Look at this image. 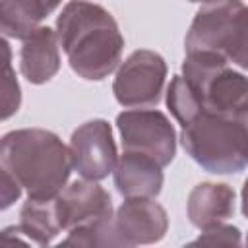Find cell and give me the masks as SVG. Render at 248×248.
Returning <instances> with one entry per match:
<instances>
[{
	"instance_id": "cell-1",
	"label": "cell",
	"mask_w": 248,
	"mask_h": 248,
	"mask_svg": "<svg viewBox=\"0 0 248 248\" xmlns=\"http://www.w3.org/2000/svg\"><path fill=\"white\" fill-rule=\"evenodd\" d=\"M56 39L70 68L83 79L101 81L120 64L124 37L103 6L72 0L56 17Z\"/></svg>"
},
{
	"instance_id": "cell-2",
	"label": "cell",
	"mask_w": 248,
	"mask_h": 248,
	"mask_svg": "<svg viewBox=\"0 0 248 248\" xmlns=\"http://www.w3.org/2000/svg\"><path fill=\"white\" fill-rule=\"evenodd\" d=\"M0 167L8 170L27 198H54L72 172L68 145L50 130L21 128L0 138Z\"/></svg>"
},
{
	"instance_id": "cell-3",
	"label": "cell",
	"mask_w": 248,
	"mask_h": 248,
	"mask_svg": "<svg viewBox=\"0 0 248 248\" xmlns=\"http://www.w3.org/2000/svg\"><path fill=\"white\" fill-rule=\"evenodd\" d=\"M184 151L211 174H236L248 163L246 120L202 110L182 124Z\"/></svg>"
},
{
	"instance_id": "cell-4",
	"label": "cell",
	"mask_w": 248,
	"mask_h": 248,
	"mask_svg": "<svg viewBox=\"0 0 248 248\" xmlns=\"http://www.w3.org/2000/svg\"><path fill=\"white\" fill-rule=\"evenodd\" d=\"M182 78L196 91L203 110L246 120L248 116V83L242 72L215 52H186L182 62Z\"/></svg>"
},
{
	"instance_id": "cell-5",
	"label": "cell",
	"mask_w": 248,
	"mask_h": 248,
	"mask_svg": "<svg viewBox=\"0 0 248 248\" xmlns=\"http://www.w3.org/2000/svg\"><path fill=\"white\" fill-rule=\"evenodd\" d=\"M246 6L242 0H213L203 4L186 33V52L221 54L229 64L246 68Z\"/></svg>"
},
{
	"instance_id": "cell-6",
	"label": "cell",
	"mask_w": 248,
	"mask_h": 248,
	"mask_svg": "<svg viewBox=\"0 0 248 248\" xmlns=\"http://www.w3.org/2000/svg\"><path fill=\"white\" fill-rule=\"evenodd\" d=\"M116 126L122 138L124 151H138L161 167L172 163L176 155V132L161 110L134 108L116 116Z\"/></svg>"
},
{
	"instance_id": "cell-7",
	"label": "cell",
	"mask_w": 248,
	"mask_h": 248,
	"mask_svg": "<svg viewBox=\"0 0 248 248\" xmlns=\"http://www.w3.org/2000/svg\"><path fill=\"white\" fill-rule=\"evenodd\" d=\"M165 79V58L155 50L140 48L120 64L112 93L122 107H155L163 97Z\"/></svg>"
},
{
	"instance_id": "cell-8",
	"label": "cell",
	"mask_w": 248,
	"mask_h": 248,
	"mask_svg": "<svg viewBox=\"0 0 248 248\" xmlns=\"http://www.w3.org/2000/svg\"><path fill=\"white\" fill-rule=\"evenodd\" d=\"M70 159L72 169L85 180L107 178L118 159L112 128L107 120L95 118L78 126L70 138Z\"/></svg>"
},
{
	"instance_id": "cell-9",
	"label": "cell",
	"mask_w": 248,
	"mask_h": 248,
	"mask_svg": "<svg viewBox=\"0 0 248 248\" xmlns=\"http://www.w3.org/2000/svg\"><path fill=\"white\" fill-rule=\"evenodd\" d=\"M62 231L107 221L112 217V200L95 180H74L54 198Z\"/></svg>"
},
{
	"instance_id": "cell-10",
	"label": "cell",
	"mask_w": 248,
	"mask_h": 248,
	"mask_svg": "<svg viewBox=\"0 0 248 248\" xmlns=\"http://www.w3.org/2000/svg\"><path fill=\"white\" fill-rule=\"evenodd\" d=\"M112 223L128 248L159 242L169 229L167 211L153 198H126L112 215Z\"/></svg>"
},
{
	"instance_id": "cell-11",
	"label": "cell",
	"mask_w": 248,
	"mask_h": 248,
	"mask_svg": "<svg viewBox=\"0 0 248 248\" xmlns=\"http://www.w3.org/2000/svg\"><path fill=\"white\" fill-rule=\"evenodd\" d=\"M112 178L122 198H155L163 190V167L138 151H124L112 169Z\"/></svg>"
},
{
	"instance_id": "cell-12",
	"label": "cell",
	"mask_w": 248,
	"mask_h": 248,
	"mask_svg": "<svg viewBox=\"0 0 248 248\" xmlns=\"http://www.w3.org/2000/svg\"><path fill=\"white\" fill-rule=\"evenodd\" d=\"M21 41L23 45L19 50V70L23 78L33 85H41L52 79L60 70V50L54 29L39 25Z\"/></svg>"
},
{
	"instance_id": "cell-13",
	"label": "cell",
	"mask_w": 248,
	"mask_h": 248,
	"mask_svg": "<svg viewBox=\"0 0 248 248\" xmlns=\"http://www.w3.org/2000/svg\"><path fill=\"white\" fill-rule=\"evenodd\" d=\"M236 194L229 184L223 182H202L194 186L188 194L186 213L190 223L203 231L225 223L234 215Z\"/></svg>"
},
{
	"instance_id": "cell-14",
	"label": "cell",
	"mask_w": 248,
	"mask_h": 248,
	"mask_svg": "<svg viewBox=\"0 0 248 248\" xmlns=\"http://www.w3.org/2000/svg\"><path fill=\"white\" fill-rule=\"evenodd\" d=\"M62 0H0V35L23 39L50 16Z\"/></svg>"
},
{
	"instance_id": "cell-15",
	"label": "cell",
	"mask_w": 248,
	"mask_h": 248,
	"mask_svg": "<svg viewBox=\"0 0 248 248\" xmlns=\"http://www.w3.org/2000/svg\"><path fill=\"white\" fill-rule=\"evenodd\" d=\"M54 198H43V200L27 198V202L23 203L19 211L17 227H19V232L29 242L46 246L62 232V227L56 215Z\"/></svg>"
},
{
	"instance_id": "cell-16",
	"label": "cell",
	"mask_w": 248,
	"mask_h": 248,
	"mask_svg": "<svg viewBox=\"0 0 248 248\" xmlns=\"http://www.w3.org/2000/svg\"><path fill=\"white\" fill-rule=\"evenodd\" d=\"M21 107V87L12 66L10 43L0 35V122L12 118Z\"/></svg>"
},
{
	"instance_id": "cell-17",
	"label": "cell",
	"mask_w": 248,
	"mask_h": 248,
	"mask_svg": "<svg viewBox=\"0 0 248 248\" xmlns=\"http://www.w3.org/2000/svg\"><path fill=\"white\" fill-rule=\"evenodd\" d=\"M64 246H105V248H128L124 238L118 234L112 217L107 221L74 227L68 231V236L62 240Z\"/></svg>"
},
{
	"instance_id": "cell-18",
	"label": "cell",
	"mask_w": 248,
	"mask_h": 248,
	"mask_svg": "<svg viewBox=\"0 0 248 248\" xmlns=\"http://www.w3.org/2000/svg\"><path fill=\"white\" fill-rule=\"evenodd\" d=\"M167 107L180 126L203 110L200 97L182 76H174L170 79V85L167 89Z\"/></svg>"
},
{
	"instance_id": "cell-19",
	"label": "cell",
	"mask_w": 248,
	"mask_h": 248,
	"mask_svg": "<svg viewBox=\"0 0 248 248\" xmlns=\"http://www.w3.org/2000/svg\"><path fill=\"white\" fill-rule=\"evenodd\" d=\"M242 238H240V231L232 225H225V223H219L215 227H209V229H203L202 234L192 242V244H240Z\"/></svg>"
},
{
	"instance_id": "cell-20",
	"label": "cell",
	"mask_w": 248,
	"mask_h": 248,
	"mask_svg": "<svg viewBox=\"0 0 248 248\" xmlns=\"http://www.w3.org/2000/svg\"><path fill=\"white\" fill-rule=\"evenodd\" d=\"M21 198V186L17 180L0 167V211L12 207Z\"/></svg>"
},
{
	"instance_id": "cell-21",
	"label": "cell",
	"mask_w": 248,
	"mask_h": 248,
	"mask_svg": "<svg viewBox=\"0 0 248 248\" xmlns=\"http://www.w3.org/2000/svg\"><path fill=\"white\" fill-rule=\"evenodd\" d=\"M0 244H10V242H8V238H6L2 232H0Z\"/></svg>"
},
{
	"instance_id": "cell-22",
	"label": "cell",
	"mask_w": 248,
	"mask_h": 248,
	"mask_svg": "<svg viewBox=\"0 0 248 248\" xmlns=\"http://www.w3.org/2000/svg\"><path fill=\"white\" fill-rule=\"evenodd\" d=\"M188 2H196V4H207V2H213V0H188Z\"/></svg>"
}]
</instances>
